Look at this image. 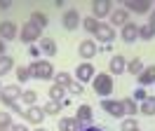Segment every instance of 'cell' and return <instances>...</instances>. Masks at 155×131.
Here are the masks:
<instances>
[{"label":"cell","instance_id":"cell-1","mask_svg":"<svg viewBox=\"0 0 155 131\" xmlns=\"http://www.w3.org/2000/svg\"><path fill=\"white\" fill-rule=\"evenodd\" d=\"M92 84H94V94L97 96H110L113 94V77L108 73H97V77L92 80Z\"/></svg>","mask_w":155,"mask_h":131},{"label":"cell","instance_id":"cell-2","mask_svg":"<svg viewBox=\"0 0 155 131\" xmlns=\"http://www.w3.org/2000/svg\"><path fill=\"white\" fill-rule=\"evenodd\" d=\"M28 70L33 80H52L54 77V68H52L49 61H33L28 66Z\"/></svg>","mask_w":155,"mask_h":131},{"label":"cell","instance_id":"cell-3","mask_svg":"<svg viewBox=\"0 0 155 131\" xmlns=\"http://www.w3.org/2000/svg\"><path fill=\"white\" fill-rule=\"evenodd\" d=\"M21 87H17V84H7V87H2L0 89V101H2V105H14V103L21 98Z\"/></svg>","mask_w":155,"mask_h":131},{"label":"cell","instance_id":"cell-4","mask_svg":"<svg viewBox=\"0 0 155 131\" xmlns=\"http://www.w3.org/2000/svg\"><path fill=\"white\" fill-rule=\"evenodd\" d=\"M80 24H82V17H80L78 9H66V12H64V17H61V26L66 28V30H75Z\"/></svg>","mask_w":155,"mask_h":131},{"label":"cell","instance_id":"cell-5","mask_svg":"<svg viewBox=\"0 0 155 131\" xmlns=\"http://www.w3.org/2000/svg\"><path fill=\"white\" fill-rule=\"evenodd\" d=\"M21 40L24 42H40V28L33 24V21H26L24 26H21Z\"/></svg>","mask_w":155,"mask_h":131},{"label":"cell","instance_id":"cell-6","mask_svg":"<svg viewBox=\"0 0 155 131\" xmlns=\"http://www.w3.org/2000/svg\"><path fill=\"white\" fill-rule=\"evenodd\" d=\"M94 35H97V40H101V42H113V40H115V28L110 26V24H99L97 30H94Z\"/></svg>","mask_w":155,"mask_h":131},{"label":"cell","instance_id":"cell-7","mask_svg":"<svg viewBox=\"0 0 155 131\" xmlns=\"http://www.w3.org/2000/svg\"><path fill=\"white\" fill-rule=\"evenodd\" d=\"M101 108L113 115V117H125V108H122V101H110V98H104L101 101Z\"/></svg>","mask_w":155,"mask_h":131},{"label":"cell","instance_id":"cell-8","mask_svg":"<svg viewBox=\"0 0 155 131\" xmlns=\"http://www.w3.org/2000/svg\"><path fill=\"white\" fill-rule=\"evenodd\" d=\"M110 12H113V5H110L108 0H97V2H92V17L94 19L108 17Z\"/></svg>","mask_w":155,"mask_h":131},{"label":"cell","instance_id":"cell-9","mask_svg":"<svg viewBox=\"0 0 155 131\" xmlns=\"http://www.w3.org/2000/svg\"><path fill=\"white\" fill-rule=\"evenodd\" d=\"M125 9L127 12H134V14H146L150 9V0H127Z\"/></svg>","mask_w":155,"mask_h":131},{"label":"cell","instance_id":"cell-10","mask_svg":"<svg viewBox=\"0 0 155 131\" xmlns=\"http://www.w3.org/2000/svg\"><path fill=\"white\" fill-rule=\"evenodd\" d=\"M75 77H78V82H80V84L94 80V66H92V63H80L75 68Z\"/></svg>","mask_w":155,"mask_h":131},{"label":"cell","instance_id":"cell-11","mask_svg":"<svg viewBox=\"0 0 155 131\" xmlns=\"http://www.w3.org/2000/svg\"><path fill=\"white\" fill-rule=\"evenodd\" d=\"M78 54L82 56V59H94L97 56V42L94 40H82L78 45Z\"/></svg>","mask_w":155,"mask_h":131},{"label":"cell","instance_id":"cell-12","mask_svg":"<svg viewBox=\"0 0 155 131\" xmlns=\"http://www.w3.org/2000/svg\"><path fill=\"white\" fill-rule=\"evenodd\" d=\"M47 117V112H45V108H40V105H31L28 110H26V120L33 122V124H42V120Z\"/></svg>","mask_w":155,"mask_h":131},{"label":"cell","instance_id":"cell-13","mask_svg":"<svg viewBox=\"0 0 155 131\" xmlns=\"http://www.w3.org/2000/svg\"><path fill=\"white\" fill-rule=\"evenodd\" d=\"M17 33H19V30H17V26H14L12 21H0V40H5V42H7V40H14Z\"/></svg>","mask_w":155,"mask_h":131},{"label":"cell","instance_id":"cell-14","mask_svg":"<svg viewBox=\"0 0 155 131\" xmlns=\"http://www.w3.org/2000/svg\"><path fill=\"white\" fill-rule=\"evenodd\" d=\"M108 70L113 75H120V73H125L127 70V61H125V56H120V54H115L110 61H108Z\"/></svg>","mask_w":155,"mask_h":131},{"label":"cell","instance_id":"cell-15","mask_svg":"<svg viewBox=\"0 0 155 131\" xmlns=\"http://www.w3.org/2000/svg\"><path fill=\"white\" fill-rule=\"evenodd\" d=\"M122 40L125 42H134V40H139V26H136L134 21H129L127 26H122Z\"/></svg>","mask_w":155,"mask_h":131},{"label":"cell","instance_id":"cell-16","mask_svg":"<svg viewBox=\"0 0 155 131\" xmlns=\"http://www.w3.org/2000/svg\"><path fill=\"white\" fill-rule=\"evenodd\" d=\"M82 124L75 120V117H61L59 120V131H80Z\"/></svg>","mask_w":155,"mask_h":131},{"label":"cell","instance_id":"cell-17","mask_svg":"<svg viewBox=\"0 0 155 131\" xmlns=\"http://www.w3.org/2000/svg\"><path fill=\"white\" fill-rule=\"evenodd\" d=\"M139 84L141 87H148V84H153L155 82V66H148V68H143L141 73H139Z\"/></svg>","mask_w":155,"mask_h":131},{"label":"cell","instance_id":"cell-18","mask_svg":"<svg viewBox=\"0 0 155 131\" xmlns=\"http://www.w3.org/2000/svg\"><path fill=\"white\" fill-rule=\"evenodd\" d=\"M110 21H113L115 26H127V24H129V12H127L125 7L113 9V12H110Z\"/></svg>","mask_w":155,"mask_h":131},{"label":"cell","instance_id":"cell-19","mask_svg":"<svg viewBox=\"0 0 155 131\" xmlns=\"http://www.w3.org/2000/svg\"><path fill=\"white\" fill-rule=\"evenodd\" d=\"M75 120L80 122V124H87V122L92 120V105H87V103H85V105H80L78 112H75Z\"/></svg>","mask_w":155,"mask_h":131},{"label":"cell","instance_id":"cell-20","mask_svg":"<svg viewBox=\"0 0 155 131\" xmlns=\"http://www.w3.org/2000/svg\"><path fill=\"white\" fill-rule=\"evenodd\" d=\"M40 49L47 56H54L57 54V42H54L52 37H40Z\"/></svg>","mask_w":155,"mask_h":131},{"label":"cell","instance_id":"cell-21","mask_svg":"<svg viewBox=\"0 0 155 131\" xmlns=\"http://www.w3.org/2000/svg\"><path fill=\"white\" fill-rule=\"evenodd\" d=\"M155 37V26L148 21L143 26H139V40H153Z\"/></svg>","mask_w":155,"mask_h":131},{"label":"cell","instance_id":"cell-22","mask_svg":"<svg viewBox=\"0 0 155 131\" xmlns=\"http://www.w3.org/2000/svg\"><path fill=\"white\" fill-rule=\"evenodd\" d=\"M31 21H33V24H35L40 30H42V28H47V24H49L45 12H33V14H31Z\"/></svg>","mask_w":155,"mask_h":131},{"label":"cell","instance_id":"cell-23","mask_svg":"<svg viewBox=\"0 0 155 131\" xmlns=\"http://www.w3.org/2000/svg\"><path fill=\"white\" fill-rule=\"evenodd\" d=\"M12 66H14V59H12V56H0V77H2V75H7L12 70Z\"/></svg>","mask_w":155,"mask_h":131},{"label":"cell","instance_id":"cell-24","mask_svg":"<svg viewBox=\"0 0 155 131\" xmlns=\"http://www.w3.org/2000/svg\"><path fill=\"white\" fill-rule=\"evenodd\" d=\"M141 112L148 115V117H153V115H155V96H148V98L141 103Z\"/></svg>","mask_w":155,"mask_h":131},{"label":"cell","instance_id":"cell-25","mask_svg":"<svg viewBox=\"0 0 155 131\" xmlns=\"http://www.w3.org/2000/svg\"><path fill=\"white\" fill-rule=\"evenodd\" d=\"M54 80H57L54 84H59V87H64V89H66L68 84L73 82V75H71V73H66V70H61L59 75H54Z\"/></svg>","mask_w":155,"mask_h":131},{"label":"cell","instance_id":"cell-26","mask_svg":"<svg viewBox=\"0 0 155 131\" xmlns=\"http://www.w3.org/2000/svg\"><path fill=\"white\" fill-rule=\"evenodd\" d=\"M127 70H129L132 75H136V77H139V73L143 70V63H141V59H132V61L127 63Z\"/></svg>","mask_w":155,"mask_h":131},{"label":"cell","instance_id":"cell-27","mask_svg":"<svg viewBox=\"0 0 155 131\" xmlns=\"http://www.w3.org/2000/svg\"><path fill=\"white\" fill-rule=\"evenodd\" d=\"M64 87H59V84H52L49 87V101H61V96H64Z\"/></svg>","mask_w":155,"mask_h":131},{"label":"cell","instance_id":"cell-28","mask_svg":"<svg viewBox=\"0 0 155 131\" xmlns=\"http://www.w3.org/2000/svg\"><path fill=\"white\" fill-rule=\"evenodd\" d=\"M14 124H12V115L7 112H0V131H10Z\"/></svg>","mask_w":155,"mask_h":131},{"label":"cell","instance_id":"cell-29","mask_svg":"<svg viewBox=\"0 0 155 131\" xmlns=\"http://www.w3.org/2000/svg\"><path fill=\"white\" fill-rule=\"evenodd\" d=\"M21 101L28 103V108H31V105H35V101H38V94L33 91V89H26V91L21 94Z\"/></svg>","mask_w":155,"mask_h":131},{"label":"cell","instance_id":"cell-30","mask_svg":"<svg viewBox=\"0 0 155 131\" xmlns=\"http://www.w3.org/2000/svg\"><path fill=\"white\" fill-rule=\"evenodd\" d=\"M97 26H99V21L94 17H85L82 19V28H85V30H89V33H94V30H97Z\"/></svg>","mask_w":155,"mask_h":131},{"label":"cell","instance_id":"cell-31","mask_svg":"<svg viewBox=\"0 0 155 131\" xmlns=\"http://www.w3.org/2000/svg\"><path fill=\"white\" fill-rule=\"evenodd\" d=\"M122 108H125V115H132V117L136 115V103H134V98H125V101H122Z\"/></svg>","mask_w":155,"mask_h":131},{"label":"cell","instance_id":"cell-32","mask_svg":"<svg viewBox=\"0 0 155 131\" xmlns=\"http://www.w3.org/2000/svg\"><path fill=\"white\" fill-rule=\"evenodd\" d=\"M120 129H122V131H139V124H136L134 117H129V120H122Z\"/></svg>","mask_w":155,"mask_h":131},{"label":"cell","instance_id":"cell-33","mask_svg":"<svg viewBox=\"0 0 155 131\" xmlns=\"http://www.w3.org/2000/svg\"><path fill=\"white\" fill-rule=\"evenodd\" d=\"M45 112H47V115H59V112H61V101H49L47 105H45Z\"/></svg>","mask_w":155,"mask_h":131},{"label":"cell","instance_id":"cell-34","mask_svg":"<svg viewBox=\"0 0 155 131\" xmlns=\"http://www.w3.org/2000/svg\"><path fill=\"white\" fill-rule=\"evenodd\" d=\"M66 89H68L71 94H75V96H82V84H80V82H75V80H73V82L68 84Z\"/></svg>","mask_w":155,"mask_h":131},{"label":"cell","instance_id":"cell-35","mask_svg":"<svg viewBox=\"0 0 155 131\" xmlns=\"http://www.w3.org/2000/svg\"><path fill=\"white\" fill-rule=\"evenodd\" d=\"M17 77H19L21 82H26V80H31V70H28V68H21V66H19V68H17Z\"/></svg>","mask_w":155,"mask_h":131},{"label":"cell","instance_id":"cell-36","mask_svg":"<svg viewBox=\"0 0 155 131\" xmlns=\"http://www.w3.org/2000/svg\"><path fill=\"white\" fill-rule=\"evenodd\" d=\"M80 131H104L101 126H94V124H87V126H82Z\"/></svg>","mask_w":155,"mask_h":131},{"label":"cell","instance_id":"cell-37","mask_svg":"<svg viewBox=\"0 0 155 131\" xmlns=\"http://www.w3.org/2000/svg\"><path fill=\"white\" fill-rule=\"evenodd\" d=\"M134 98H139V101H146L148 96H146V91H143V89H139V91L134 94Z\"/></svg>","mask_w":155,"mask_h":131},{"label":"cell","instance_id":"cell-38","mask_svg":"<svg viewBox=\"0 0 155 131\" xmlns=\"http://www.w3.org/2000/svg\"><path fill=\"white\" fill-rule=\"evenodd\" d=\"M10 131H28V129H26V126H24V124H14V126H12Z\"/></svg>","mask_w":155,"mask_h":131},{"label":"cell","instance_id":"cell-39","mask_svg":"<svg viewBox=\"0 0 155 131\" xmlns=\"http://www.w3.org/2000/svg\"><path fill=\"white\" fill-rule=\"evenodd\" d=\"M0 56H5V40H0Z\"/></svg>","mask_w":155,"mask_h":131},{"label":"cell","instance_id":"cell-40","mask_svg":"<svg viewBox=\"0 0 155 131\" xmlns=\"http://www.w3.org/2000/svg\"><path fill=\"white\" fill-rule=\"evenodd\" d=\"M150 24L155 26V9H153V17H150Z\"/></svg>","mask_w":155,"mask_h":131},{"label":"cell","instance_id":"cell-41","mask_svg":"<svg viewBox=\"0 0 155 131\" xmlns=\"http://www.w3.org/2000/svg\"><path fill=\"white\" fill-rule=\"evenodd\" d=\"M35 131H47V129H45V126H38V129H35Z\"/></svg>","mask_w":155,"mask_h":131}]
</instances>
